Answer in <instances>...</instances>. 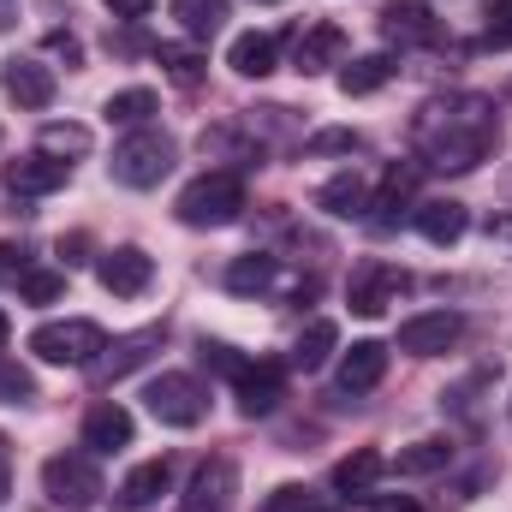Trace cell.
Listing matches in <instances>:
<instances>
[{"label": "cell", "mask_w": 512, "mask_h": 512, "mask_svg": "<svg viewBox=\"0 0 512 512\" xmlns=\"http://www.w3.org/2000/svg\"><path fill=\"white\" fill-rule=\"evenodd\" d=\"M495 108L483 96H447V102H429L411 126V143L429 167H447V173H471L489 149H495Z\"/></svg>", "instance_id": "1"}, {"label": "cell", "mask_w": 512, "mask_h": 512, "mask_svg": "<svg viewBox=\"0 0 512 512\" xmlns=\"http://www.w3.org/2000/svg\"><path fill=\"white\" fill-rule=\"evenodd\" d=\"M239 209H245V179H239V173H203V179H191V185L179 191V203H173V215H179L185 227H197V233L233 227Z\"/></svg>", "instance_id": "2"}, {"label": "cell", "mask_w": 512, "mask_h": 512, "mask_svg": "<svg viewBox=\"0 0 512 512\" xmlns=\"http://www.w3.org/2000/svg\"><path fill=\"white\" fill-rule=\"evenodd\" d=\"M114 179L131 185V191H149V185H161L167 173H173V137L167 131H131L126 143H114Z\"/></svg>", "instance_id": "3"}, {"label": "cell", "mask_w": 512, "mask_h": 512, "mask_svg": "<svg viewBox=\"0 0 512 512\" xmlns=\"http://www.w3.org/2000/svg\"><path fill=\"white\" fill-rule=\"evenodd\" d=\"M30 352H36L42 364H96V358L108 352V334H102L96 322H84V316H72V322H42V328L30 334Z\"/></svg>", "instance_id": "4"}, {"label": "cell", "mask_w": 512, "mask_h": 512, "mask_svg": "<svg viewBox=\"0 0 512 512\" xmlns=\"http://www.w3.org/2000/svg\"><path fill=\"white\" fill-rule=\"evenodd\" d=\"M143 399H149V417H155V423H167V429H197V423L209 417V393H203L197 376H185V370L155 376Z\"/></svg>", "instance_id": "5"}, {"label": "cell", "mask_w": 512, "mask_h": 512, "mask_svg": "<svg viewBox=\"0 0 512 512\" xmlns=\"http://www.w3.org/2000/svg\"><path fill=\"white\" fill-rule=\"evenodd\" d=\"M42 489H48V501L60 512H90L108 495L102 477H96V465H90L84 453H54V459L42 465Z\"/></svg>", "instance_id": "6"}, {"label": "cell", "mask_w": 512, "mask_h": 512, "mask_svg": "<svg viewBox=\"0 0 512 512\" xmlns=\"http://www.w3.org/2000/svg\"><path fill=\"white\" fill-rule=\"evenodd\" d=\"M405 292V268H393L382 256H370V262H358L352 268V286H346V304H352V316H387V304Z\"/></svg>", "instance_id": "7"}, {"label": "cell", "mask_w": 512, "mask_h": 512, "mask_svg": "<svg viewBox=\"0 0 512 512\" xmlns=\"http://www.w3.org/2000/svg\"><path fill=\"white\" fill-rule=\"evenodd\" d=\"M459 334H465V316H459V310H423V316H405V322H399V352H411V358H441V352L459 346Z\"/></svg>", "instance_id": "8"}, {"label": "cell", "mask_w": 512, "mask_h": 512, "mask_svg": "<svg viewBox=\"0 0 512 512\" xmlns=\"http://www.w3.org/2000/svg\"><path fill=\"white\" fill-rule=\"evenodd\" d=\"M66 179H72V161H54L42 149L6 161V191L12 197H48V191H66Z\"/></svg>", "instance_id": "9"}, {"label": "cell", "mask_w": 512, "mask_h": 512, "mask_svg": "<svg viewBox=\"0 0 512 512\" xmlns=\"http://www.w3.org/2000/svg\"><path fill=\"white\" fill-rule=\"evenodd\" d=\"M96 280H102L114 298H137V292H149L155 262H149V251H137V245H120V251H108L96 262Z\"/></svg>", "instance_id": "10"}, {"label": "cell", "mask_w": 512, "mask_h": 512, "mask_svg": "<svg viewBox=\"0 0 512 512\" xmlns=\"http://www.w3.org/2000/svg\"><path fill=\"white\" fill-rule=\"evenodd\" d=\"M0 84H6V96H12L18 108H48V102H54V72H48L42 60H30V54H12V60L0 66Z\"/></svg>", "instance_id": "11"}, {"label": "cell", "mask_w": 512, "mask_h": 512, "mask_svg": "<svg viewBox=\"0 0 512 512\" xmlns=\"http://www.w3.org/2000/svg\"><path fill=\"white\" fill-rule=\"evenodd\" d=\"M167 483H173V465H167V459H143V465H131L126 483L114 489V512H149L161 495H167Z\"/></svg>", "instance_id": "12"}, {"label": "cell", "mask_w": 512, "mask_h": 512, "mask_svg": "<svg viewBox=\"0 0 512 512\" xmlns=\"http://www.w3.org/2000/svg\"><path fill=\"white\" fill-rule=\"evenodd\" d=\"M382 30H387V42H399V48H429V42H441V24L429 18L423 0H393L382 12Z\"/></svg>", "instance_id": "13"}, {"label": "cell", "mask_w": 512, "mask_h": 512, "mask_svg": "<svg viewBox=\"0 0 512 512\" xmlns=\"http://www.w3.org/2000/svg\"><path fill=\"white\" fill-rule=\"evenodd\" d=\"M280 393H286V370L280 364H245L239 370V411L245 417H268L274 405H280Z\"/></svg>", "instance_id": "14"}, {"label": "cell", "mask_w": 512, "mask_h": 512, "mask_svg": "<svg viewBox=\"0 0 512 512\" xmlns=\"http://www.w3.org/2000/svg\"><path fill=\"white\" fill-rule=\"evenodd\" d=\"M84 447L90 453H120V447H131V411L126 405H114V399L90 405L84 411Z\"/></svg>", "instance_id": "15"}, {"label": "cell", "mask_w": 512, "mask_h": 512, "mask_svg": "<svg viewBox=\"0 0 512 512\" xmlns=\"http://www.w3.org/2000/svg\"><path fill=\"white\" fill-rule=\"evenodd\" d=\"M376 197H370V179L352 167V173H334L322 191H316V209H328V215H340V221H358L364 209H370Z\"/></svg>", "instance_id": "16"}, {"label": "cell", "mask_w": 512, "mask_h": 512, "mask_svg": "<svg viewBox=\"0 0 512 512\" xmlns=\"http://www.w3.org/2000/svg\"><path fill=\"white\" fill-rule=\"evenodd\" d=\"M233 489H239L233 459H209V465L197 471V483H191V501H185V512H227Z\"/></svg>", "instance_id": "17"}, {"label": "cell", "mask_w": 512, "mask_h": 512, "mask_svg": "<svg viewBox=\"0 0 512 512\" xmlns=\"http://www.w3.org/2000/svg\"><path fill=\"white\" fill-rule=\"evenodd\" d=\"M387 376V346L382 340H358L346 358H340V393H370Z\"/></svg>", "instance_id": "18"}, {"label": "cell", "mask_w": 512, "mask_h": 512, "mask_svg": "<svg viewBox=\"0 0 512 512\" xmlns=\"http://www.w3.org/2000/svg\"><path fill=\"white\" fill-rule=\"evenodd\" d=\"M292 60H298V72H322V66H340V60H346V30H340V24H310V30L298 36Z\"/></svg>", "instance_id": "19"}, {"label": "cell", "mask_w": 512, "mask_h": 512, "mask_svg": "<svg viewBox=\"0 0 512 512\" xmlns=\"http://www.w3.org/2000/svg\"><path fill=\"white\" fill-rule=\"evenodd\" d=\"M411 221H417V233H423L429 245H459V239H465V227H471L465 203H453V197H435V203H423Z\"/></svg>", "instance_id": "20"}, {"label": "cell", "mask_w": 512, "mask_h": 512, "mask_svg": "<svg viewBox=\"0 0 512 512\" xmlns=\"http://www.w3.org/2000/svg\"><path fill=\"white\" fill-rule=\"evenodd\" d=\"M274 60H280V42H274L268 30H245V36H233V48H227V66H233L239 78H268Z\"/></svg>", "instance_id": "21"}, {"label": "cell", "mask_w": 512, "mask_h": 512, "mask_svg": "<svg viewBox=\"0 0 512 512\" xmlns=\"http://www.w3.org/2000/svg\"><path fill=\"white\" fill-rule=\"evenodd\" d=\"M149 346H161V334H155V328H143V334L120 340V346H108L114 358H96V364H90V376H96V382H120V376H131V370L149 358Z\"/></svg>", "instance_id": "22"}, {"label": "cell", "mask_w": 512, "mask_h": 512, "mask_svg": "<svg viewBox=\"0 0 512 512\" xmlns=\"http://www.w3.org/2000/svg\"><path fill=\"white\" fill-rule=\"evenodd\" d=\"M382 471H387L382 453H376V447H358L352 459L334 465V489H340V495H370V489L382 483Z\"/></svg>", "instance_id": "23"}, {"label": "cell", "mask_w": 512, "mask_h": 512, "mask_svg": "<svg viewBox=\"0 0 512 512\" xmlns=\"http://www.w3.org/2000/svg\"><path fill=\"white\" fill-rule=\"evenodd\" d=\"M155 60H161V72H167L179 90H197V84H203V66H209L203 48H191V42H161Z\"/></svg>", "instance_id": "24"}, {"label": "cell", "mask_w": 512, "mask_h": 512, "mask_svg": "<svg viewBox=\"0 0 512 512\" xmlns=\"http://www.w3.org/2000/svg\"><path fill=\"white\" fill-rule=\"evenodd\" d=\"M334 346H340V328L322 316V322H310V328L298 334V346H292V364H298V370H322V364L334 358Z\"/></svg>", "instance_id": "25"}, {"label": "cell", "mask_w": 512, "mask_h": 512, "mask_svg": "<svg viewBox=\"0 0 512 512\" xmlns=\"http://www.w3.org/2000/svg\"><path fill=\"white\" fill-rule=\"evenodd\" d=\"M387 78H393V60H387V54H364V60L340 66V90H346V96H376Z\"/></svg>", "instance_id": "26"}, {"label": "cell", "mask_w": 512, "mask_h": 512, "mask_svg": "<svg viewBox=\"0 0 512 512\" xmlns=\"http://www.w3.org/2000/svg\"><path fill=\"white\" fill-rule=\"evenodd\" d=\"M447 459H453L447 441H411V447H399L393 471L399 477H435V471H447Z\"/></svg>", "instance_id": "27"}, {"label": "cell", "mask_w": 512, "mask_h": 512, "mask_svg": "<svg viewBox=\"0 0 512 512\" xmlns=\"http://www.w3.org/2000/svg\"><path fill=\"white\" fill-rule=\"evenodd\" d=\"M102 114H108V126H149V114H155V90H143V84H137V90H114Z\"/></svg>", "instance_id": "28"}, {"label": "cell", "mask_w": 512, "mask_h": 512, "mask_svg": "<svg viewBox=\"0 0 512 512\" xmlns=\"http://www.w3.org/2000/svg\"><path fill=\"white\" fill-rule=\"evenodd\" d=\"M274 286V256H239L227 268V292H268Z\"/></svg>", "instance_id": "29"}, {"label": "cell", "mask_w": 512, "mask_h": 512, "mask_svg": "<svg viewBox=\"0 0 512 512\" xmlns=\"http://www.w3.org/2000/svg\"><path fill=\"white\" fill-rule=\"evenodd\" d=\"M18 292H24L30 304H60V298H66V274H54V268H24V274H18Z\"/></svg>", "instance_id": "30"}, {"label": "cell", "mask_w": 512, "mask_h": 512, "mask_svg": "<svg viewBox=\"0 0 512 512\" xmlns=\"http://www.w3.org/2000/svg\"><path fill=\"white\" fill-rule=\"evenodd\" d=\"M84 149H90V131L84 126H48L42 131V155H54V161L60 155H84Z\"/></svg>", "instance_id": "31"}, {"label": "cell", "mask_w": 512, "mask_h": 512, "mask_svg": "<svg viewBox=\"0 0 512 512\" xmlns=\"http://www.w3.org/2000/svg\"><path fill=\"white\" fill-rule=\"evenodd\" d=\"M24 399H36L30 370H24V364H12V358H0V405H24Z\"/></svg>", "instance_id": "32"}, {"label": "cell", "mask_w": 512, "mask_h": 512, "mask_svg": "<svg viewBox=\"0 0 512 512\" xmlns=\"http://www.w3.org/2000/svg\"><path fill=\"white\" fill-rule=\"evenodd\" d=\"M173 12L185 18V30H191V36H203V30H215V18H221V0H173Z\"/></svg>", "instance_id": "33"}, {"label": "cell", "mask_w": 512, "mask_h": 512, "mask_svg": "<svg viewBox=\"0 0 512 512\" xmlns=\"http://www.w3.org/2000/svg\"><path fill=\"white\" fill-rule=\"evenodd\" d=\"M483 42H489V48H512V0H495V6H489Z\"/></svg>", "instance_id": "34"}, {"label": "cell", "mask_w": 512, "mask_h": 512, "mask_svg": "<svg viewBox=\"0 0 512 512\" xmlns=\"http://www.w3.org/2000/svg\"><path fill=\"white\" fill-rule=\"evenodd\" d=\"M358 143H364L358 131H316V137H310L316 155H346V149H358Z\"/></svg>", "instance_id": "35"}, {"label": "cell", "mask_w": 512, "mask_h": 512, "mask_svg": "<svg viewBox=\"0 0 512 512\" xmlns=\"http://www.w3.org/2000/svg\"><path fill=\"white\" fill-rule=\"evenodd\" d=\"M203 364L221 370V376H233V382H239V370H245V358H233V346H203Z\"/></svg>", "instance_id": "36"}, {"label": "cell", "mask_w": 512, "mask_h": 512, "mask_svg": "<svg viewBox=\"0 0 512 512\" xmlns=\"http://www.w3.org/2000/svg\"><path fill=\"white\" fill-rule=\"evenodd\" d=\"M298 501H304V489H298V483H286V489H274V501H268L262 512H298Z\"/></svg>", "instance_id": "37"}, {"label": "cell", "mask_w": 512, "mask_h": 512, "mask_svg": "<svg viewBox=\"0 0 512 512\" xmlns=\"http://www.w3.org/2000/svg\"><path fill=\"white\" fill-rule=\"evenodd\" d=\"M370 512H423V507H417L411 495H376V501H370Z\"/></svg>", "instance_id": "38"}, {"label": "cell", "mask_w": 512, "mask_h": 512, "mask_svg": "<svg viewBox=\"0 0 512 512\" xmlns=\"http://www.w3.org/2000/svg\"><path fill=\"white\" fill-rule=\"evenodd\" d=\"M149 6H155V0H108V12H114V18H143Z\"/></svg>", "instance_id": "39"}, {"label": "cell", "mask_w": 512, "mask_h": 512, "mask_svg": "<svg viewBox=\"0 0 512 512\" xmlns=\"http://www.w3.org/2000/svg\"><path fill=\"white\" fill-rule=\"evenodd\" d=\"M6 489H12V453H6V435H0V501H6Z\"/></svg>", "instance_id": "40"}, {"label": "cell", "mask_w": 512, "mask_h": 512, "mask_svg": "<svg viewBox=\"0 0 512 512\" xmlns=\"http://www.w3.org/2000/svg\"><path fill=\"white\" fill-rule=\"evenodd\" d=\"M48 48H54V54H66V60H78V42H72V36H48Z\"/></svg>", "instance_id": "41"}, {"label": "cell", "mask_w": 512, "mask_h": 512, "mask_svg": "<svg viewBox=\"0 0 512 512\" xmlns=\"http://www.w3.org/2000/svg\"><path fill=\"white\" fill-rule=\"evenodd\" d=\"M6 334H12V322H6V310H0V346H6Z\"/></svg>", "instance_id": "42"}, {"label": "cell", "mask_w": 512, "mask_h": 512, "mask_svg": "<svg viewBox=\"0 0 512 512\" xmlns=\"http://www.w3.org/2000/svg\"><path fill=\"white\" fill-rule=\"evenodd\" d=\"M262 6H274V0H262Z\"/></svg>", "instance_id": "43"}, {"label": "cell", "mask_w": 512, "mask_h": 512, "mask_svg": "<svg viewBox=\"0 0 512 512\" xmlns=\"http://www.w3.org/2000/svg\"><path fill=\"white\" fill-rule=\"evenodd\" d=\"M304 512H316V507H304Z\"/></svg>", "instance_id": "44"}, {"label": "cell", "mask_w": 512, "mask_h": 512, "mask_svg": "<svg viewBox=\"0 0 512 512\" xmlns=\"http://www.w3.org/2000/svg\"><path fill=\"white\" fill-rule=\"evenodd\" d=\"M507 96H512V84H507Z\"/></svg>", "instance_id": "45"}]
</instances>
